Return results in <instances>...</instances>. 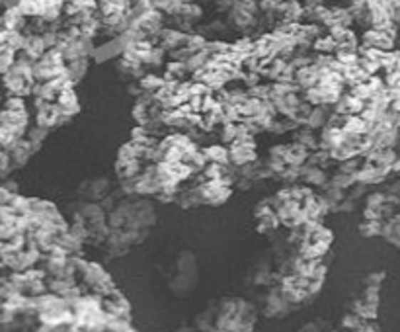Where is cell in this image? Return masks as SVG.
Wrapping results in <instances>:
<instances>
[{
  "label": "cell",
  "mask_w": 400,
  "mask_h": 332,
  "mask_svg": "<svg viewBox=\"0 0 400 332\" xmlns=\"http://www.w3.org/2000/svg\"><path fill=\"white\" fill-rule=\"evenodd\" d=\"M200 283V268H198V260L192 252H178L174 264L168 270V280L166 286L170 288L174 296L184 297L192 293V289Z\"/></svg>",
  "instance_id": "1"
}]
</instances>
